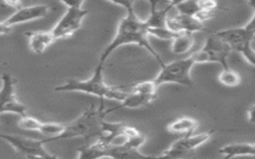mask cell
<instances>
[{
  "instance_id": "cell-1",
  "label": "cell",
  "mask_w": 255,
  "mask_h": 159,
  "mask_svg": "<svg viewBox=\"0 0 255 159\" xmlns=\"http://www.w3.org/2000/svg\"><path fill=\"white\" fill-rule=\"evenodd\" d=\"M125 45H136L145 49L161 67L164 62L159 54L152 48L148 41L147 25L145 21L140 20L134 11H128L127 15L119 22L116 34L111 43L103 50L99 63L105 66L108 58L120 47Z\"/></svg>"
},
{
  "instance_id": "cell-2",
  "label": "cell",
  "mask_w": 255,
  "mask_h": 159,
  "mask_svg": "<svg viewBox=\"0 0 255 159\" xmlns=\"http://www.w3.org/2000/svg\"><path fill=\"white\" fill-rule=\"evenodd\" d=\"M104 65L98 63L93 75L87 80L69 79L66 82L57 85L54 90L58 92H82L95 95L104 102V99L122 101L128 92L122 90V86H113L106 83L103 75Z\"/></svg>"
},
{
  "instance_id": "cell-3",
  "label": "cell",
  "mask_w": 255,
  "mask_h": 159,
  "mask_svg": "<svg viewBox=\"0 0 255 159\" xmlns=\"http://www.w3.org/2000/svg\"><path fill=\"white\" fill-rule=\"evenodd\" d=\"M108 109L104 102L99 106L92 103L83 113H81L72 122L65 124L64 131L52 141L72 138H92L99 137L102 134V123L108 115Z\"/></svg>"
},
{
  "instance_id": "cell-4",
  "label": "cell",
  "mask_w": 255,
  "mask_h": 159,
  "mask_svg": "<svg viewBox=\"0 0 255 159\" xmlns=\"http://www.w3.org/2000/svg\"><path fill=\"white\" fill-rule=\"evenodd\" d=\"M221 40H223L231 49L235 51L245 59V61L250 65L254 66L255 52L253 49V41L255 38V21L254 15L251 17L250 21L243 27L229 28L225 30H220L214 33Z\"/></svg>"
},
{
  "instance_id": "cell-5",
  "label": "cell",
  "mask_w": 255,
  "mask_h": 159,
  "mask_svg": "<svg viewBox=\"0 0 255 159\" xmlns=\"http://www.w3.org/2000/svg\"><path fill=\"white\" fill-rule=\"evenodd\" d=\"M195 65L191 56L185 59H179L172 61L168 64H163L157 76L153 79V81L157 86L165 83H175L187 87H191L193 84L190 73L191 69Z\"/></svg>"
},
{
  "instance_id": "cell-6",
  "label": "cell",
  "mask_w": 255,
  "mask_h": 159,
  "mask_svg": "<svg viewBox=\"0 0 255 159\" xmlns=\"http://www.w3.org/2000/svg\"><path fill=\"white\" fill-rule=\"evenodd\" d=\"M230 52L229 46L218 36L212 34L206 39L201 49L195 51L190 56L195 64L215 63L220 64L222 68H227V59Z\"/></svg>"
},
{
  "instance_id": "cell-7",
  "label": "cell",
  "mask_w": 255,
  "mask_h": 159,
  "mask_svg": "<svg viewBox=\"0 0 255 159\" xmlns=\"http://www.w3.org/2000/svg\"><path fill=\"white\" fill-rule=\"evenodd\" d=\"M0 139L7 141L16 152L29 158H57L45 148V139H33L18 134L0 133Z\"/></svg>"
},
{
  "instance_id": "cell-8",
  "label": "cell",
  "mask_w": 255,
  "mask_h": 159,
  "mask_svg": "<svg viewBox=\"0 0 255 159\" xmlns=\"http://www.w3.org/2000/svg\"><path fill=\"white\" fill-rule=\"evenodd\" d=\"M214 130L210 129L199 134H183L182 137L175 140L166 150H164L158 157L179 158L196 150L202 146L213 136Z\"/></svg>"
},
{
  "instance_id": "cell-9",
  "label": "cell",
  "mask_w": 255,
  "mask_h": 159,
  "mask_svg": "<svg viewBox=\"0 0 255 159\" xmlns=\"http://www.w3.org/2000/svg\"><path fill=\"white\" fill-rule=\"evenodd\" d=\"M0 114L14 113L17 115L27 114L26 106L17 98L15 93L16 80L10 74H3L0 77Z\"/></svg>"
},
{
  "instance_id": "cell-10",
  "label": "cell",
  "mask_w": 255,
  "mask_h": 159,
  "mask_svg": "<svg viewBox=\"0 0 255 159\" xmlns=\"http://www.w3.org/2000/svg\"><path fill=\"white\" fill-rule=\"evenodd\" d=\"M88 13L89 10L84 9L83 7L67 8L64 15L51 30L56 41L59 39L69 38L74 35L82 27L83 20L88 15Z\"/></svg>"
},
{
  "instance_id": "cell-11",
  "label": "cell",
  "mask_w": 255,
  "mask_h": 159,
  "mask_svg": "<svg viewBox=\"0 0 255 159\" xmlns=\"http://www.w3.org/2000/svg\"><path fill=\"white\" fill-rule=\"evenodd\" d=\"M49 6L48 5H32L27 7H21L17 9L12 15H10L6 20L3 21V23L13 28L15 25L31 22L34 20L41 19L47 15L49 12Z\"/></svg>"
},
{
  "instance_id": "cell-12",
  "label": "cell",
  "mask_w": 255,
  "mask_h": 159,
  "mask_svg": "<svg viewBox=\"0 0 255 159\" xmlns=\"http://www.w3.org/2000/svg\"><path fill=\"white\" fill-rule=\"evenodd\" d=\"M165 27L173 33L186 32L193 34L195 32L205 30L204 24L198 21L195 17L179 13L175 16L167 15L165 19Z\"/></svg>"
},
{
  "instance_id": "cell-13",
  "label": "cell",
  "mask_w": 255,
  "mask_h": 159,
  "mask_svg": "<svg viewBox=\"0 0 255 159\" xmlns=\"http://www.w3.org/2000/svg\"><path fill=\"white\" fill-rule=\"evenodd\" d=\"M24 35L29 49L36 55H42L56 41L51 31H29Z\"/></svg>"
},
{
  "instance_id": "cell-14",
  "label": "cell",
  "mask_w": 255,
  "mask_h": 159,
  "mask_svg": "<svg viewBox=\"0 0 255 159\" xmlns=\"http://www.w3.org/2000/svg\"><path fill=\"white\" fill-rule=\"evenodd\" d=\"M155 98H156V96H153V95H146V94H142V93H138V92L129 91L127 93L125 98L119 102L118 105L113 106L112 108H107L108 113L114 112V111L122 109V108H129V109L139 108V107H142V106H145V105L151 103Z\"/></svg>"
},
{
  "instance_id": "cell-15",
  "label": "cell",
  "mask_w": 255,
  "mask_h": 159,
  "mask_svg": "<svg viewBox=\"0 0 255 159\" xmlns=\"http://www.w3.org/2000/svg\"><path fill=\"white\" fill-rule=\"evenodd\" d=\"M218 152L225 158H234L239 156H251L255 155L254 142H236L228 143L219 148Z\"/></svg>"
},
{
  "instance_id": "cell-16",
  "label": "cell",
  "mask_w": 255,
  "mask_h": 159,
  "mask_svg": "<svg viewBox=\"0 0 255 159\" xmlns=\"http://www.w3.org/2000/svg\"><path fill=\"white\" fill-rule=\"evenodd\" d=\"M198 126V121L190 116H181L169 124H167L166 129L170 133L174 134H191Z\"/></svg>"
},
{
  "instance_id": "cell-17",
  "label": "cell",
  "mask_w": 255,
  "mask_h": 159,
  "mask_svg": "<svg viewBox=\"0 0 255 159\" xmlns=\"http://www.w3.org/2000/svg\"><path fill=\"white\" fill-rule=\"evenodd\" d=\"M170 50L174 55L180 56L187 53L194 44V36L191 33H178L171 41Z\"/></svg>"
},
{
  "instance_id": "cell-18",
  "label": "cell",
  "mask_w": 255,
  "mask_h": 159,
  "mask_svg": "<svg viewBox=\"0 0 255 159\" xmlns=\"http://www.w3.org/2000/svg\"><path fill=\"white\" fill-rule=\"evenodd\" d=\"M218 81L224 86L235 87L240 84L241 77L236 71L229 67L222 68V71L218 74Z\"/></svg>"
},
{
  "instance_id": "cell-19",
  "label": "cell",
  "mask_w": 255,
  "mask_h": 159,
  "mask_svg": "<svg viewBox=\"0 0 255 159\" xmlns=\"http://www.w3.org/2000/svg\"><path fill=\"white\" fill-rule=\"evenodd\" d=\"M65 129V124L59 122H42L40 123V127L38 132L47 135L49 137L45 138L46 143L51 142L55 137L59 136Z\"/></svg>"
},
{
  "instance_id": "cell-20",
  "label": "cell",
  "mask_w": 255,
  "mask_h": 159,
  "mask_svg": "<svg viewBox=\"0 0 255 159\" xmlns=\"http://www.w3.org/2000/svg\"><path fill=\"white\" fill-rule=\"evenodd\" d=\"M128 87L130 88V91L138 92L146 95H153V96H156V92L158 88V86L155 84L153 80L131 83L128 85Z\"/></svg>"
},
{
  "instance_id": "cell-21",
  "label": "cell",
  "mask_w": 255,
  "mask_h": 159,
  "mask_svg": "<svg viewBox=\"0 0 255 159\" xmlns=\"http://www.w3.org/2000/svg\"><path fill=\"white\" fill-rule=\"evenodd\" d=\"M147 34H148V36L155 37L159 40L171 41L178 33L171 32L165 26H161V27H148L147 26Z\"/></svg>"
},
{
  "instance_id": "cell-22",
  "label": "cell",
  "mask_w": 255,
  "mask_h": 159,
  "mask_svg": "<svg viewBox=\"0 0 255 159\" xmlns=\"http://www.w3.org/2000/svg\"><path fill=\"white\" fill-rule=\"evenodd\" d=\"M41 121L33 116H30L28 114L20 116V119L18 120L17 124L21 129L29 130V131H37L39 130Z\"/></svg>"
},
{
  "instance_id": "cell-23",
  "label": "cell",
  "mask_w": 255,
  "mask_h": 159,
  "mask_svg": "<svg viewBox=\"0 0 255 159\" xmlns=\"http://www.w3.org/2000/svg\"><path fill=\"white\" fill-rule=\"evenodd\" d=\"M175 8H177L179 14L188 16H194L199 11L197 0H186Z\"/></svg>"
},
{
  "instance_id": "cell-24",
  "label": "cell",
  "mask_w": 255,
  "mask_h": 159,
  "mask_svg": "<svg viewBox=\"0 0 255 159\" xmlns=\"http://www.w3.org/2000/svg\"><path fill=\"white\" fill-rule=\"evenodd\" d=\"M108 1L122 6L123 8H125L127 10V12L133 10V5H132L133 0H108Z\"/></svg>"
},
{
  "instance_id": "cell-25",
  "label": "cell",
  "mask_w": 255,
  "mask_h": 159,
  "mask_svg": "<svg viewBox=\"0 0 255 159\" xmlns=\"http://www.w3.org/2000/svg\"><path fill=\"white\" fill-rule=\"evenodd\" d=\"M150 5V12L167 4L166 0H146Z\"/></svg>"
},
{
  "instance_id": "cell-26",
  "label": "cell",
  "mask_w": 255,
  "mask_h": 159,
  "mask_svg": "<svg viewBox=\"0 0 255 159\" xmlns=\"http://www.w3.org/2000/svg\"><path fill=\"white\" fill-rule=\"evenodd\" d=\"M62 3H64L67 8L69 7H74V8H80L83 6V3L85 0H59Z\"/></svg>"
},
{
  "instance_id": "cell-27",
  "label": "cell",
  "mask_w": 255,
  "mask_h": 159,
  "mask_svg": "<svg viewBox=\"0 0 255 159\" xmlns=\"http://www.w3.org/2000/svg\"><path fill=\"white\" fill-rule=\"evenodd\" d=\"M3 4L15 10L22 7V0H2Z\"/></svg>"
},
{
  "instance_id": "cell-28",
  "label": "cell",
  "mask_w": 255,
  "mask_h": 159,
  "mask_svg": "<svg viewBox=\"0 0 255 159\" xmlns=\"http://www.w3.org/2000/svg\"><path fill=\"white\" fill-rule=\"evenodd\" d=\"M12 29H13V28H10V27L6 26L3 22H0V36L9 34V33L12 31Z\"/></svg>"
},
{
  "instance_id": "cell-29",
  "label": "cell",
  "mask_w": 255,
  "mask_h": 159,
  "mask_svg": "<svg viewBox=\"0 0 255 159\" xmlns=\"http://www.w3.org/2000/svg\"><path fill=\"white\" fill-rule=\"evenodd\" d=\"M253 115H254V104L252 103L248 108H247V119L250 122H253Z\"/></svg>"
},
{
  "instance_id": "cell-30",
  "label": "cell",
  "mask_w": 255,
  "mask_h": 159,
  "mask_svg": "<svg viewBox=\"0 0 255 159\" xmlns=\"http://www.w3.org/2000/svg\"><path fill=\"white\" fill-rule=\"evenodd\" d=\"M184 1H186V0H166V2H167V4H168V6H169L170 8H172V7H176V6H178L179 4L183 3Z\"/></svg>"
}]
</instances>
